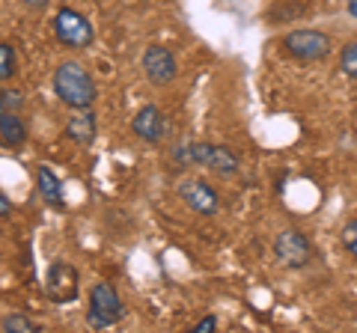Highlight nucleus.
<instances>
[{"label": "nucleus", "mask_w": 357, "mask_h": 333, "mask_svg": "<svg viewBox=\"0 0 357 333\" xmlns=\"http://www.w3.org/2000/svg\"><path fill=\"white\" fill-rule=\"evenodd\" d=\"M3 330H9V333H36L39 327L33 325L27 316L13 313V316H6V318H3Z\"/></svg>", "instance_id": "16"}, {"label": "nucleus", "mask_w": 357, "mask_h": 333, "mask_svg": "<svg viewBox=\"0 0 357 333\" xmlns=\"http://www.w3.org/2000/svg\"><path fill=\"white\" fill-rule=\"evenodd\" d=\"M54 93L57 98L72 107V110H84V107H93L96 98H98V86L93 81V75H89L81 63H60L57 69H54Z\"/></svg>", "instance_id": "1"}, {"label": "nucleus", "mask_w": 357, "mask_h": 333, "mask_svg": "<svg viewBox=\"0 0 357 333\" xmlns=\"http://www.w3.org/2000/svg\"><path fill=\"white\" fill-rule=\"evenodd\" d=\"M45 292L54 304H69L77 297V271L69 262H54L45 277Z\"/></svg>", "instance_id": "8"}, {"label": "nucleus", "mask_w": 357, "mask_h": 333, "mask_svg": "<svg viewBox=\"0 0 357 333\" xmlns=\"http://www.w3.org/2000/svg\"><path fill=\"white\" fill-rule=\"evenodd\" d=\"M131 131L143 143H161L164 140V131H167L164 114L155 104H143L137 114H134V119H131Z\"/></svg>", "instance_id": "10"}, {"label": "nucleus", "mask_w": 357, "mask_h": 333, "mask_svg": "<svg viewBox=\"0 0 357 333\" xmlns=\"http://www.w3.org/2000/svg\"><path fill=\"white\" fill-rule=\"evenodd\" d=\"M54 36H57V42L63 48L84 51V48L93 45L96 30L84 13H77L72 6H60L57 15H54Z\"/></svg>", "instance_id": "4"}, {"label": "nucleus", "mask_w": 357, "mask_h": 333, "mask_svg": "<svg viewBox=\"0 0 357 333\" xmlns=\"http://www.w3.org/2000/svg\"><path fill=\"white\" fill-rule=\"evenodd\" d=\"M178 196H182L197 215H206V217L218 215V208H220L218 191L208 182H203V179H185V182H178Z\"/></svg>", "instance_id": "9"}, {"label": "nucleus", "mask_w": 357, "mask_h": 333, "mask_svg": "<svg viewBox=\"0 0 357 333\" xmlns=\"http://www.w3.org/2000/svg\"><path fill=\"white\" fill-rule=\"evenodd\" d=\"M21 3H24L27 9H45V6L51 3V0H21Z\"/></svg>", "instance_id": "21"}, {"label": "nucleus", "mask_w": 357, "mask_h": 333, "mask_svg": "<svg viewBox=\"0 0 357 333\" xmlns=\"http://www.w3.org/2000/svg\"><path fill=\"white\" fill-rule=\"evenodd\" d=\"M9 212H13V203H9V196L0 194V217H9Z\"/></svg>", "instance_id": "20"}, {"label": "nucleus", "mask_w": 357, "mask_h": 333, "mask_svg": "<svg viewBox=\"0 0 357 333\" xmlns=\"http://www.w3.org/2000/svg\"><path fill=\"white\" fill-rule=\"evenodd\" d=\"M140 65H143V75H146V81H149L152 86H167V84H173V77H176V72H178L173 51L164 48V45H149L146 51H143Z\"/></svg>", "instance_id": "6"}, {"label": "nucleus", "mask_w": 357, "mask_h": 333, "mask_svg": "<svg viewBox=\"0 0 357 333\" xmlns=\"http://www.w3.org/2000/svg\"><path fill=\"white\" fill-rule=\"evenodd\" d=\"M340 241H342L345 253H349L351 259H357V217H354V220H349V224L342 226V232H340Z\"/></svg>", "instance_id": "17"}, {"label": "nucleus", "mask_w": 357, "mask_h": 333, "mask_svg": "<svg viewBox=\"0 0 357 333\" xmlns=\"http://www.w3.org/2000/svg\"><path fill=\"white\" fill-rule=\"evenodd\" d=\"M173 158L178 161V166L199 164L218 176H236L241 166L236 152L229 146H215V143H182V146L173 149Z\"/></svg>", "instance_id": "2"}, {"label": "nucleus", "mask_w": 357, "mask_h": 333, "mask_svg": "<svg viewBox=\"0 0 357 333\" xmlns=\"http://www.w3.org/2000/svg\"><path fill=\"white\" fill-rule=\"evenodd\" d=\"M283 48H286L289 57L304 60V63H316V60L328 57L333 42H331L328 33H321V30H292L283 39Z\"/></svg>", "instance_id": "5"}, {"label": "nucleus", "mask_w": 357, "mask_h": 333, "mask_svg": "<svg viewBox=\"0 0 357 333\" xmlns=\"http://www.w3.org/2000/svg\"><path fill=\"white\" fill-rule=\"evenodd\" d=\"M0 110H3V90H0Z\"/></svg>", "instance_id": "23"}, {"label": "nucleus", "mask_w": 357, "mask_h": 333, "mask_svg": "<svg viewBox=\"0 0 357 333\" xmlns=\"http://www.w3.org/2000/svg\"><path fill=\"white\" fill-rule=\"evenodd\" d=\"M36 191L42 196V203L54 208V212H63L66 208V199H63V182H60V176H54L51 166H39L36 170Z\"/></svg>", "instance_id": "12"}, {"label": "nucleus", "mask_w": 357, "mask_h": 333, "mask_svg": "<svg viewBox=\"0 0 357 333\" xmlns=\"http://www.w3.org/2000/svg\"><path fill=\"white\" fill-rule=\"evenodd\" d=\"M15 72H18L15 48H13V45H3V42H0V81H9V77H15Z\"/></svg>", "instance_id": "15"}, {"label": "nucleus", "mask_w": 357, "mask_h": 333, "mask_svg": "<svg viewBox=\"0 0 357 333\" xmlns=\"http://www.w3.org/2000/svg\"><path fill=\"white\" fill-rule=\"evenodd\" d=\"M126 318V304L116 292L114 283H96L89 288V309H86V321L89 327L96 330H105V327H114L116 321Z\"/></svg>", "instance_id": "3"}, {"label": "nucleus", "mask_w": 357, "mask_h": 333, "mask_svg": "<svg viewBox=\"0 0 357 333\" xmlns=\"http://www.w3.org/2000/svg\"><path fill=\"white\" fill-rule=\"evenodd\" d=\"M349 15L357 18V0H349Z\"/></svg>", "instance_id": "22"}, {"label": "nucleus", "mask_w": 357, "mask_h": 333, "mask_svg": "<svg viewBox=\"0 0 357 333\" xmlns=\"http://www.w3.org/2000/svg\"><path fill=\"white\" fill-rule=\"evenodd\" d=\"M340 69H342L345 77L357 81V39L345 42V48L340 51Z\"/></svg>", "instance_id": "14"}, {"label": "nucleus", "mask_w": 357, "mask_h": 333, "mask_svg": "<svg viewBox=\"0 0 357 333\" xmlns=\"http://www.w3.org/2000/svg\"><path fill=\"white\" fill-rule=\"evenodd\" d=\"M96 134H98V125H96V116H93L89 107L75 110V114L69 116V122H66V137L75 140L77 146H93Z\"/></svg>", "instance_id": "11"}, {"label": "nucleus", "mask_w": 357, "mask_h": 333, "mask_svg": "<svg viewBox=\"0 0 357 333\" xmlns=\"http://www.w3.org/2000/svg\"><path fill=\"white\" fill-rule=\"evenodd\" d=\"M0 143L3 146H24L27 143V125L18 116V110H0Z\"/></svg>", "instance_id": "13"}, {"label": "nucleus", "mask_w": 357, "mask_h": 333, "mask_svg": "<svg viewBox=\"0 0 357 333\" xmlns=\"http://www.w3.org/2000/svg\"><path fill=\"white\" fill-rule=\"evenodd\" d=\"M274 256L280 259L286 268H304V265L312 259L310 238L301 229H283L274 241Z\"/></svg>", "instance_id": "7"}, {"label": "nucleus", "mask_w": 357, "mask_h": 333, "mask_svg": "<svg viewBox=\"0 0 357 333\" xmlns=\"http://www.w3.org/2000/svg\"><path fill=\"white\" fill-rule=\"evenodd\" d=\"M3 107H6V110H18V107H21V95H18L15 90L3 93Z\"/></svg>", "instance_id": "19"}, {"label": "nucleus", "mask_w": 357, "mask_h": 333, "mask_svg": "<svg viewBox=\"0 0 357 333\" xmlns=\"http://www.w3.org/2000/svg\"><path fill=\"white\" fill-rule=\"evenodd\" d=\"M215 327H218V316H206L203 321H197V325H194L197 333H211Z\"/></svg>", "instance_id": "18"}]
</instances>
